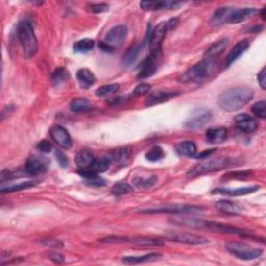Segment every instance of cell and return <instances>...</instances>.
Returning a JSON list of instances; mask_svg holds the SVG:
<instances>
[{
    "label": "cell",
    "instance_id": "obj_1",
    "mask_svg": "<svg viewBox=\"0 0 266 266\" xmlns=\"http://www.w3.org/2000/svg\"><path fill=\"white\" fill-rule=\"evenodd\" d=\"M254 97V90L250 87H235L222 92L218 98L219 107L228 111L234 113L244 107Z\"/></svg>",
    "mask_w": 266,
    "mask_h": 266
},
{
    "label": "cell",
    "instance_id": "obj_2",
    "mask_svg": "<svg viewBox=\"0 0 266 266\" xmlns=\"http://www.w3.org/2000/svg\"><path fill=\"white\" fill-rule=\"evenodd\" d=\"M238 165V161L236 158H230V157H218L205 160L198 166H195L193 169H191L187 173V176L191 178L199 177L202 175L214 173V171H218L225 169H229L233 166Z\"/></svg>",
    "mask_w": 266,
    "mask_h": 266
},
{
    "label": "cell",
    "instance_id": "obj_3",
    "mask_svg": "<svg viewBox=\"0 0 266 266\" xmlns=\"http://www.w3.org/2000/svg\"><path fill=\"white\" fill-rule=\"evenodd\" d=\"M17 36L22 47L24 56L31 58L37 54L39 44L31 24L27 21L21 22L17 27Z\"/></svg>",
    "mask_w": 266,
    "mask_h": 266
},
{
    "label": "cell",
    "instance_id": "obj_4",
    "mask_svg": "<svg viewBox=\"0 0 266 266\" xmlns=\"http://www.w3.org/2000/svg\"><path fill=\"white\" fill-rule=\"evenodd\" d=\"M203 212V208L199 206L185 205V204H169L159 207H152L143 209L140 211L141 214H170V216H196Z\"/></svg>",
    "mask_w": 266,
    "mask_h": 266
},
{
    "label": "cell",
    "instance_id": "obj_5",
    "mask_svg": "<svg viewBox=\"0 0 266 266\" xmlns=\"http://www.w3.org/2000/svg\"><path fill=\"white\" fill-rule=\"evenodd\" d=\"M216 63L207 61V59H202L201 62L196 63L193 67L188 69L181 76H180L179 81L182 83L188 82H200L204 80L213 70Z\"/></svg>",
    "mask_w": 266,
    "mask_h": 266
},
{
    "label": "cell",
    "instance_id": "obj_6",
    "mask_svg": "<svg viewBox=\"0 0 266 266\" xmlns=\"http://www.w3.org/2000/svg\"><path fill=\"white\" fill-rule=\"evenodd\" d=\"M226 248L231 255H233L236 257V258L240 260H244V261L258 259L263 254V251L261 250V248L253 247L246 243L237 242H232L227 243Z\"/></svg>",
    "mask_w": 266,
    "mask_h": 266
},
{
    "label": "cell",
    "instance_id": "obj_7",
    "mask_svg": "<svg viewBox=\"0 0 266 266\" xmlns=\"http://www.w3.org/2000/svg\"><path fill=\"white\" fill-rule=\"evenodd\" d=\"M167 32H168L167 22H162L158 24L157 26L152 30L149 36V50L151 55L159 58L161 57L162 43H164Z\"/></svg>",
    "mask_w": 266,
    "mask_h": 266
},
{
    "label": "cell",
    "instance_id": "obj_8",
    "mask_svg": "<svg viewBox=\"0 0 266 266\" xmlns=\"http://www.w3.org/2000/svg\"><path fill=\"white\" fill-rule=\"evenodd\" d=\"M164 237L169 242L188 245H203L209 243V240L206 237L187 232H167Z\"/></svg>",
    "mask_w": 266,
    "mask_h": 266
},
{
    "label": "cell",
    "instance_id": "obj_9",
    "mask_svg": "<svg viewBox=\"0 0 266 266\" xmlns=\"http://www.w3.org/2000/svg\"><path fill=\"white\" fill-rule=\"evenodd\" d=\"M128 36V27L124 24L117 25V26L111 28L102 42L104 43L106 46H108L111 50H115L116 48L122 46L125 40Z\"/></svg>",
    "mask_w": 266,
    "mask_h": 266
},
{
    "label": "cell",
    "instance_id": "obj_10",
    "mask_svg": "<svg viewBox=\"0 0 266 266\" xmlns=\"http://www.w3.org/2000/svg\"><path fill=\"white\" fill-rule=\"evenodd\" d=\"M211 119L212 115L209 110L205 108H195L185 121V127L190 128V129H199V128L207 125L211 121Z\"/></svg>",
    "mask_w": 266,
    "mask_h": 266
},
{
    "label": "cell",
    "instance_id": "obj_11",
    "mask_svg": "<svg viewBox=\"0 0 266 266\" xmlns=\"http://www.w3.org/2000/svg\"><path fill=\"white\" fill-rule=\"evenodd\" d=\"M49 168V161L45 157H40V156H33L30 157L26 165L24 167L25 171H26L27 176H39L44 174L47 171Z\"/></svg>",
    "mask_w": 266,
    "mask_h": 266
},
{
    "label": "cell",
    "instance_id": "obj_12",
    "mask_svg": "<svg viewBox=\"0 0 266 266\" xmlns=\"http://www.w3.org/2000/svg\"><path fill=\"white\" fill-rule=\"evenodd\" d=\"M202 229H208L210 231H214V232H218L221 234H235V235H240V236L248 235V233L245 232V231L242 229H239V228L230 226L227 224H221V222H216V221L203 220Z\"/></svg>",
    "mask_w": 266,
    "mask_h": 266
},
{
    "label": "cell",
    "instance_id": "obj_13",
    "mask_svg": "<svg viewBox=\"0 0 266 266\" xmlns=\"http://www.w3.org/2000/svg\"><path fill=\"white\" fill-rule=\"evenodd\" d=\"M50 136L61 148L69 150L72 148V139L68 130L63 126L55 125L50 129Z\"/></svg>",
    "mask_w": 266,
    "mask_h": 266
},
{
    "label": "cell",
    "instance_id": "obj_14",
    "mask_svg": "<svg viewBox=\"0 0 266 266\" xmlns=\"http://www.w3.org/2000/svg\"><path fill=\"white\" fill-rule=\"evenodd\" d=\"M179 95V92L174 91H167V90H159L150 93V95L145 99V106H154L161 103L169 101Z\"/></svg>",
    "mask_w": 266,
    "mask_h": 266
},
{
    "label": "cell",
    "instance_id": "obj_15",
    "mask_svg": "<svg viewBox=\"0 0 266 266\" xmlns=\"http://www.w3.org/2000/svg\"><path fill=\"white\" fill-rule=\"evenodd\" d=\"M159 57L153 56L149 54L145 57L140 65V72L137 78L139 79H147L149 77H152L157 71V63Z\"/></svg>",
    "mask_w": 266,
    "mask_h": 266
},
{
    "label": "cell",
    "instance_id": "obj_16",
    "mask_svg": "<svg viewBox=\"0 0 266 266\" xmlns=\"http://www.w3.org/2000/svg\"><path fill=\"white\" fill-rule=\"evenodd\" d=\"M234 123L240 131L245 133H253L258 129V122L253 117L245 114L237 115L234 119Z\"/></svg>",
    "mask_w": 266,
    "mask_h": 266
},
{
    "label": "cell",
    "instance_id": "obj_17",
    "mask_svg": "<svg viewBox=\"0 0 266 266\" xmlns=\"http://www.w3.org/2000/svg\"><path fill=\"white\" fill-rule=\"evenodd\" d=\"M260 188L258 185L253 186H245V187H238V188H216L212 191L214 194H221L228 196H242L250 193H254Z\"/></svg>",
    "mask_w": 266,
    "mask_h": 266
},
{
    "label": "cell",
    "instance_id": "obj_18",
    "mask_svg": "<svg viewBox=\"0 0 266 266\" xmlns=\"http://www.w3.org/2000/svg\"><path fill=\"white\" fill-rule=\"evenodd\" d=\"M259 14V11L255 7H244V8H234L233 12L231 13L228 23L230 24H236L243 22L247 19L252 18V17Z\"/></svg>",
    "mask_w": 266,
    "mask_h": 266
},
{
    "label": "cell",
    "instance_id": "obj_19",
    "mask_svg": "<svg viewBox=\"0 0 266 266\" xmlns=\"http://www.w3.org/2000/svg\"><path fill=\"white\" fill-rule=\"evenodd\" d=\"M227 46H228L227 39H222L216 42L206 50V52L204 54V59H207V61L212 63H217V59L222 54Z\"/></svg>",
    "mask_w": 266,
    "mask_h": 266
},
{
    "label": "cell",
    "instance_id": "obj_20",
    "mask_svg": "<svg viewBox=\"0 0 266 266\" xmlns=\"http://www.w3.org/2000/svg\"><path fill=\"white\" fill-rule=\"evenodd\" d=\"M181 2L175 1H142L140 6L144 11H159V10H174L181 5Z\"/></svg>",
    "mask_w": 266,
    "mask_h": 266
},
{
    "label": "cell",
    "instance_id": "obj_21",
    "mask_svg": "<svg viewBox=\"0 0 266 266\" xmlns=\"http://www.w3.org/2000/svg\"><path fill=\"white\" fill-rule=\"evenodd\" d=\"M248 47H250V42L247 40L239 41L233 47V49L229 52L226 59V67H230L231 65L234 64L237 59L245 52Z\"/></svg>",
    "mask_w": 266,
    "mask_h": 266
},
{
    "label": "cell",
    "instance_id": "obj_22",
    "mask_svg": "<svg viewBox=\"0 0 266 266\" xmlns=\"http://www.w3.org/2000/svg\"><path fill=\"white\" fill-rule=\"evenodd\" d=\"M162 258V255L160 253H150L143 256H127L122 259V262L125 264H141V263H147L157 261Z\"/></svg>",
    "mask_w": 266,
    "mask_h": 266
},
{
    "label": "cell",
    "instance_id": "obj_23",
    "mask_svg": "<svg viewBox=\"0 0 266 266\" xmlns=\"http://www.w3.org/2000/svg\"><path fill=\"white\" fill-rule=\"evenodd\" d=\"M228 139V130L225 127L210 128L206 131V140L210 144H221Z\"/></svg>",
    "mask_w": 266,
    "mask_h": 266
},
{
    "label": "cell",
    "instance_id": "obj_24",
    "mask_svg": "<svg viewBox=\"0 0 266 266\" xmlns=\"http://www.w3.org/2000/svg\"><path fill=\"white\" fill-rule=\"evenodd\" d=\"M95 159V156H94V154L90 150L82 149L77 153L75 161L79 169H87L93 166Z\"/></svg>",
    "mask_w": 266,
    "mask_h": 266
},
{
    "label": "cell",
    "instance_id": "obj_25",
    "mask_svg": "<svg viewBox=\"0 0 266 266\" xmlns=\"http://www.w3.org/2000/svg\"><path fill=\"white\" fill-rule=\"evenodd\" d=\"M216 207L218 211L224 214H228V216H238L242 211V207L238 204L229 200H220L217 202Z\"/></svg>",
    "mask_w": 266,
    "mask_h": 266
},
{
    "label": "cell",
    "instance_id": "obj_26",
    "mask_svg": "<svg viewBox=\"0 0 266 266\" xmlns=\"http://www.w3.org/2000/svg\"><path fill=\"white\" fill-rule=\"evenodd\" d=\"M233 10H234V7H229V6L218 8L212 16L211 24L213 25V26H220V25L222 24H227L229 17L231 13L233 12Z\"/></svg>",
    "mask_w": 266,
    "mask_h": 266
},
{
    "label": "cell",
    "instance_id": "obj_27",
    "mask_svg": "<svg viewBox=\"0 0 266 266\" xmlns=\"http://www.w3.org/2000/svg\"><path fill=\"white\" fill-rule=\"evenodd\" d=\"M129 242L139 245V246H145V247H153V246H164L165 242L159 238L148 237V236H136L129 238Z\"/></svg>",
    "mask_w": 266,
    "mask_h": 266
},
{
    "label": "cell",
    "instance_id": "obj_28",
    "mask_svg": "<svg viewBox=\"0 0 266 266\" xmlns=\"http://www.w3.org/2000/svg\"><path fill=\"white\" fill-rule=\"evenodd\" d=\"M111 160L117 162L118 165L126 166L131 159V150L130 148H119L114 150L109 154Z\"/></svg>",
    "mask_w": 266,
    "mask_h": 266
},
{
    "label": "cell",
    "instance_id": "obj_29",
    "mask_svg": "<svg viewBox=\"0 0 266 266\" xmlns=\"http://www.w3.org/2000/svg\"><path fill=\"white\" fill-rule=\"evenodd\" d=\"M176 151L182 157H194L196 155V145L193 141H184L176 145Z\"/></svg>",
    "mask_w": 266,
    "mask_h": 266
},
{
    "label": "cell",
    "instance_id": "obj_30",
    "mask_svg": "<svg viewBox=\"0 0 266 266\" xmlns=\"http://www.w3.org/2000/svg\"><path fill=\"white\" fill-rule=\"evenodd\" d=\"M76 76H77V80H78V82L81 85V88L83 89L91 88L96 81L95 75H94L93 72L90 71L89 69H80V70L77 71Z\"/></svg>",
    "mask_w": 266,
    "mask_h": 266
},
{
    "label": "cell",
    "instance_id": "obj_31",
    "mask_svg": "<svg viewBox=\"0 0 266 266\" xmlns=\"http://www.w3.org/2000/svg\"><path fill=\"white\" fill-rule=\"evenodd\" d=\"M70 108L73 113L81 114V113H88V111L93 110L94 105L92 102L85 98H77L72 100L70 103Z\"/></svg>",
    "mask_w": 266,
    "mask_h": 266
},
{
    "label": "cell",
    "instance_id": "obj_32",
    "mask_svg": "<svg viewBox=\"0 0 266 266\" xmlns=\"http://www.w3.org/2000/svg\"><path fill=\"white\" fill-rule=\"evenodd\" d=\"M157 182V177L156 176H151L148 178L144 177H135L132 179L133 185L139 188V190H149V188L153 187Z\"/></svg>",
    "mask_w": 266,
    "mask_h": 266
},
{
    "label": "cell",
    "instance_id": "obj_33",
    "mask_svg": "<svg viewBox=\"0 0 266 266\" xmlns=\"http://www.w3.org/2000/svg\"><path fill=\"white\" fill-rule=\"evenodd\" d=\"M69 78H70V74H69L68 70L63 67L57 68L56 70L51 74V81L55 85V87H59L63 83H65Z\"/></svg>",
    "mask_w": 266,
    "mask_h": 266
},
{
    "label": "cell",
    "instance_id": "obj_34",
    "mask_svg": "<svg viewBox=\"0 0 266 266\" xmlns=\"http://www.w3.org/2000/svg\"><path fill=\"white\" fill-rule=\"evenodd\" d=\"M111 162H113V160H111L109 155L102 156L100 158L95 159V162H94L93 166L90 169H93L94 171H96V173H98V174L104 173V171H106L109 169Z\"/></svg>",
    "mask_w": 266,
    "mask_h": 266
},
{
    "label": "cell",
    "instance_id": "obj_35",
    "mask_svg": "<svg viewBox=\"0 0 266 266\" xmlns=\"http://www.w3.org/2000/svg\"><path fill=\"white\" fill-rule=\"evenodd\" d=\"M94 46H95V42H94L93 40L82 39V40H79L75 43L74 46H73V49H74L75 52L87 53L94 49Z\"/></svg>",
    "mask_w": 266,
    "mask_h": 266
},
{
    "label": "cell",
    "instance_id": "obj_36",
    "mask_svg": "<svg viewBox=\"0 0 266 266\" xmlns=\"http://www.w3.org/2000/svg\"><path fill=\"white\" fill-rule=\"evenodd\" d=\"M37 184V182L34 181H26V182H20V183H13V184H8V186L4 187L1 186V193H15V192H20L23 190H27V188H30Z\"/></svg>",
    "mask_w": 266,
    "mask_h": 266
},
{
    "label": "cell",
    "instance_id": "obj_37",
    "mask_svg": "<svg viewBox=\"0 0 266 266\" xmlns=\"http://www.w3.org/2000/svg\"><path fill=\"white\" fill-rule=\"evenodd\" d=\"M140 51H141V45L140 44H135V45L131 46L129 49H128L126 54L124 55L123 63L125 65H127V66L131 65L137 58V56H139Z\"/></svg>",
    "mask_w": 266,
    "mask_h": 266
},
{
    "label": "cell",
    "instance_id": "obj_38",
    "mask_svg": "<svg viewBox=\"0 0 266 266\" xmlns=\"http://www.w3.org/2000/svg\"><path fill=\"white\" fill-rule=\"evenodd\" d=\"M23 176H27L26 171L25 169L23 170H12V169H4L1 171V175H0V182L4 183L5 181H8V180L12 179H16L19 177H23Z\"/></svg>",
    "mask_w": 266,
    "mask_h": 266
},
{
    "label": "cell",
    "instance_id": "obj_39",
    "mask_svg": "<svg viewBox=\"0 0 266 266\" xmlns=\"http://www.w3.org/2000/svg\"><path fill=\"white\" fill-rule=\"evenodd\" d=\"M119 84L118 83H113V84H107V85H103V87H100L99 89L96 90L95 94L97 97L103 98L109 95H113V94L117 93L119 91Z\"/></svg>",
    "mask_w": 266,
    "mask_h": 266
},
{
    "label": "cell",
    "instance_id": "obj_40",
    "mask_svg": "<svg viewBox=\"0 0 266 266\" xmlns=\"http://www.w3.org/2000/svg\"><path fill=\"white\" fill-rule=\"evenodd\" d=\"M164 157H165V152L161 147H159V145L153 147L150 151L145 153V158H147L148 161H151V162H157Z\"/></svg>",
    "mask_w": 266,
    "mask_h": 266
},
{
    "label": "cell",
    "instance_id": "obj_41",
    "mask_svg": "<svg viewBox=\"0 0 266 266\" xmlns=\"http://www.w3.org/2000/svg\"><path fill=\"white\" fill-rule=\"evenodd\" d=\"M133 192V188L128 183H117L111 187V193L115 195H123Z\"/></svg>",
    "mask_w": 266,
    "mask_h": 266
},
{
    "label": "cell",
    "instance_id": "obj_42",
    "mask_svg": "<svg viewBox=\"0 0 266 266\" xmlns=\"http://www.w3.org/2000/svg\"><path fill=\"white\" fill-rule=\"evenodd\" d=\"M252 111L257 118L265 119L266 118V102H265V100H261L259 102L255 103V104L252 106Z\"/></svg>",
    "mask_w": 266,
    "mask_h": 266
},
{
    "label": "cell",
    "instance_id": "obj_43",
    "mask_svg": "<svg viewBox=\"0 0 266 266\" xmlns=\"http://www.w3.org/2000/svg\"><path fill=\"white\" fill-rule=\"evenodd\" d=\"M151 91V85L147 83H141L137 85V87L132 91L130 97L131 98H137V97H142L147 95L148 93Z\"/></svg>",
    "mask_w": 266,
    "mask_h": 266
},
{
    "label": "cell",
    "instance_id": "obj_44",
    "mask_svg": "<svg viewBox=\"0 0 266 266\" xmlns=\"http://www.w3.org/2000/svg\"><path fill=\"white\" fill-rule=\"evenodd\" d=\"M99 242L101 243H123L129 242V238L124 236H108L100 239Z\"/></svg>",
    "mask_w": 266,
    "mask_h": 266
},
{
    "label": "cell",
    "instance_id": "obj_45",
    "mask_svg": "<svg viewBox=\"0 0 266 266\" xmlns=\"http://www.w3.org/2000/svg\"><path fill=\"white\" fill-rule=\"evenodd\" d=\"M109 5L106 3H92L88 5V10L94 14H100L107 12Z\"/></svg>",
    "mask_w": 266,
    "mask_h": 266
},
{
    "label": "cell",
    "instance_id": "obj_46",
    "mask_svg": "<svg viewBox=\"0 0 266 266\" xmlns=\"http://www.w3.org/2000/svg\"><path fill=\"white\" fill-rule=\"evenodd\" d=\"M41 243L47 247H50V248H62L64 246L61 240L53 239V238H48V239L42 240Z\"/></svg>",
    "mask_w": 266,
    "mask_h": 266
},
{
    "label": "cell",
    "instance_id": "obj_47",
    "mask_svg": "<svg viewBox=\"0 0 266 266\" xmlns=\"http://www.w3.org/2000/svg\"><path fill=\"white\" fill-rule=\"evenodd\" d=\"M252 170H242V171H233L231 174H227L226 178H233V179H243L252 176Z\"/></svg>",
    "mask_w": 266,
    "mask_h": 266
},
{
    "label": "cell",
    "instance_id": "obj_48",
    "mask_svg": "<svg viewBox=\"0 0 266 266\" xmlns=\"http://www.w3.org/2000/svg\"><path fill=\"white\" fill-rule=\"evenodd\" d=\"M38 149L43 153H50L51 151H52L53 147H52V144H51L50 142L44 140V141H41L38 144Z\"/></svg>",
    "mask_w": 266,
    "mask_h": 266
},
{
    "label": "cell",
    "instance_id": "obj_49",
    "mask_svg": "<svg viewBox=\"0 0 266 266\" xmlns=\"http://www.w3.org/2000/svg\"><path fill=\"white\" fill-rule=\"evenodd\" d=\"M55 155H56V158H57V161H58V164L61 165L62 168H68L69 166V160L68 158L66 157L65 154L61 151H56L55 153Z\"/></svg>",
    "mask_w": 266,
    "mask_h": 266
},
{
    "label": "cell",
    "instance_id": "obj_50",
    "mask_svg": "<svg viewBox=\"0 0 266 266\" xmlns=\"http://www.w3.org/2000/svg\"><path fill=\"white\" fill-rule=\"evenodd\" d=\"M48 257H49L50 260H52L53 262L58 263V264H61L65 261L64 256L62 254H59L58 252H50L48 254Z\"/></svg>",
    "mask_w": 266,
    "mask_h": 266
},
{
    "label": "cell",
    "instance_id": "obj_51",
    "mask_svg": "<svg viewBox=\"0 0 266 266\" xmlns=\"http://www.w3.org/2000/svg\"><path fill=\"white\" fill-rule=\"evenodd\" d=\"M266 75H265V68H263L262 70L258 73V76H257V79H258V82L260 84V87L262 90L266 89Z\"/></svg>",
    "mask_w": 266,
    "mask_h": 266
},
{
    "label": "cell",
    "instance_id": "obj_52",
    "mask_svg": "<svg viewBox=\"0 0 266 266\" xmlns=\"http://www.w3.org/2000/svg\"><path fill=\"white\" fill-rule=\"evenodd\" d=\"M214 152H216V149H210V150H206V151H203L202 153L198 154V155H195L194 157L196 159H205V158H208L211 154H213Z\"/></svg>",
    "mask_w": 266,
    "mask_h": 266
},
{
    "label": "cell",
    "instance_id": "obj_53",
    "mask_svg": "<svg viewBox=\"0 0 266 266\" xmlns=\"http://www.w3.org/2000/svg\"><path fill=\"white\" fill-rule=\"evenodd\" d=\"M259 14H260V16H261L262 20H265V8H262L261 12H259Z\"/></svg>",
    "mask_w": 266,
    "mask_h": 266
}]
</instances>
